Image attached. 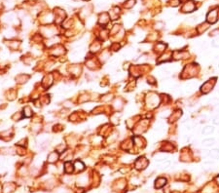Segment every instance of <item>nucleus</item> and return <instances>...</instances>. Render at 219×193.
I'll return each instance as SVG.
<instances>
[{"label":"nucleus","mask_w":219,"mask_h":193,"mask_svg":"<svg viewBox=\"0 0 219 193\" xmlns=\"http://www.w3.org/2000/svg\"><path fill=\"white\" fill-rule=\"evenodd\" d=\"M217 18H218V12L217 10H211V12H210L208 15V21L213 24L217 21Z\"/></svg>","instance_id":"f257e3e1"},{"label":"nucleus","mask_w":219,"mask_h":193,"mask_svg":"<svg viewBox=\"0 0 219 193\" xmlns=\"http://www.w3.org/2000/svg\"><path fill=\"white\" fill-rule=\"evenodd\" d=\"M212 122H213V124H214V125H219V114L216 115L214 118H213Z\"/></svg>","instance_id":"4468645a"},{"label":"nucleus","mask_w":219,"mask_h":193,"mask_svg":"<svg viewBox=\"0 0 219 193\" xmlns=\"http://www.w3.org/2000/svg\"><path fill=\"white\" fill-rule=\"evenodd\" d=\"M211 88H212V84L210 85V82H206V83L202 87V91H203V93H205H205H208L210 91Z\"/></svg>","instance_id":"1a4fd4ad"},{"label":"nucleus","mask_w":219,"mask_h":193,"mask_svg":"<svg viewBox=\"0 0 219 193\" xmlns=\"http://www.w3.org/2000/svg\"><path fill=\"white\" fill-rule=\"evenodd\" d=\"M156 158H158V161H162V160H165L166 158H167V156H166L165 154H159V155H157L156 156Z\"/></svg>","instance_id":"ddd939ff"},{"label":"nucleus","mask_w":219,"mask_h":193,"mask_svg":"<svg viewBox=\"0 0 219 193\" xmlns=\"http://www.w3.org/2000/svg\"><path fill=\"white\" fill-rule=\"evenodd\" d=\"M168 74H170V71H168V69L167 68H162L158 71V75H159L160 77H167Z\"/></svg>","instance_id":"9d476101"},{"label":"nucleus","mask_w":219,"mask_h":193,"mask_svg":"<svg viewBox=\"0 0 219 193\" xmlns=\"http://www.w3.org/2000/svg\"><path fill=\"white\" fill-rule=\"evenodd\" d=\"M161 117H163V118H167V117H168L170 115V111L168 109H166V110H163L162 112H161Z\"/></svg>","instance_id":"9b49d317"},{"label":"nucleus","mask_w":219,"mask_h":193,"mask_svg":"<svg viewBox=\"0 0 219 193\" xmlns=\"http://www.w3.org/2000/svg\"><path fill=\"white\" fill-rule=\"evenodd\" d=\"M215 142V140L214 139H206V140H203V145H205V146H211V145H213Z\"/></svg>","instance_id":"6e6552de"},{"label":"nucleus","mask_w":219,"mask_h":193,"mask_svg":"<svg viewBox=\"0 0 219 193\" xmlns=\"http://www.w3.org/2000/svg\"><path fill=\"white\" fill-rule=\"evenodd\" d=\"M195 90H196V84L195 83H188V84L185 85L183 91H184L185 94H192V93L195 92Z\"/></svg>","instance_id":"7ed1b4c3"},{"label":"nucleus","mask_w":219,"mask_h":193,"mask_svg":"<svg viewBox=\"0 0 219 193\" xmlns=\"http://www.w3.org/2000/svg\"><path fill=\"white\" fill-rule=\"evenodd\" d=\"M208 156L211 158H214V159H218L219 158V149L210 150V152H208Z\"/></svg>","instance_id":"0eeeda50"},{"label":"nucleus","mask_w":219,"mask_h":193,"mask_svg":"<svg viewBox=\"0 0 219 193\" xmlns=\"http://www.w3.org/2000/svg\"><path fill=\"white\" fill-rule=\"evenodd\" d=\"M215 111L216 112H219V104H216V107H215Z\"/></svg>","instance_id":"2eb2a0df"},{"label":"nucleus","mask_w":219,"mask_h":193,"mask_svg":"<svg viewBox=\"0 0 219 193\" xmlns=\"http://www.w3.org/2000/svg\"><path fill=\"white\" fill-rule=\"evenodd\" d=\"M213 132H214V128H213L212 126H205L203 129L202 134L203 135H205V136H208V135L212 134Z\"/></svg>","instance_id":"39448f33"},{"label":"nucleus","mask_w":219,"mask_h":193,"mask_svg":"<svg viewBox=\"0 0 219 193\" xmlns=\"http://www.w3.org/2000/svg\"><path fill=\"white\" fill-rule=\"evenodd\" d=\"M166 182H167V179H164V177H159V179L156 180L155 187L156 188H161V187L166 184Z\"/></svg>","instance_id":"423d86ee"},{"label":"nucleus","mask_w":219,"mask_h":193,"mask_svg":"<svg viewBox=\"0 0 219 193\" xmlns=\"http://www.w3.org/2000/svg\"><path fill=\"white\" fill-rule=\"evenodd\" d=\"M182 10L184 12H192V11L195 10V4H194L192 1L187 2V3H186L184 6H183V9Z\"/></svg>","instance_id":"20e7f679"},{"label":"nucleus","mask_w":219,"mask_h":193,"mask_svg":"<svg viewBox=\"0 0 219 193\" xmlns=\"http://www.w3.org/2000/svg\"><path fill=\"white\" fill-rule=\"evenodd\" d=\"M148 100H150V102H148V104H149L152 107L157 106L158 104H159V102H160L159 97L156 96L155 94H151L150 96H148Z\"/></svg>","instance_id":"f03ea898"},{"label":"nucleus","mask_w":219,"mask_h":193,"mask_svg":"<svg viewBox=\"0 0 219 193\" xmlns=\"http://www.w3.org/2000/svg\"><path fill=\"white\" fill-rule=\"evenodd\" d=\"M216 181H217V182H218V184H219V175H218L217 177H216Z\"/></svg>","instance_id":"dca6fc26"},{"label":"nucleus","mask_w":219,"mask_h":193,"mask_svg":"<svg viewBox=\"0 0 219 193\" xmlns=\"http://www.w3.org/2000/svg\"><path fill=\"white\" fill-rule=\"evenodd\" d=\"M211 45H212V47H215V48H219V36L213 39V41L211 42Z\"/></svg>","instance_id":"f8f14e48"}]
</instances>
